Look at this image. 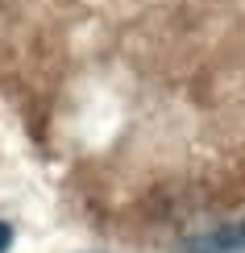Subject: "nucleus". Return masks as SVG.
Wrapping results in <instances>:
<instances>
[{
    "label": "nucleus",
    "instance_id": "obj_1",
    "mask_svg": "<svg viewBox=\"0 0 245 253\" xmlns=\"http://www.w3.org/2000/svg\"><path fill=\"white\" fill-rule=\"evenodd\" d=\"M179 253H245V220H237V224H225V228H212V233H199V237H191Z\"/></svg>",
    "mask_w": 245,
    "mask_h": 253
},
{
    "label": "nucleus",
    "instance_id": "obj_2",
    "mask_svg": "<svg viewBox=\"0 0 245 253\" xmlns=\"http://www.w3.org/2000/svg\"><path fill=\"white\" fill-rule=\"evenodd\" d=\"M8 245H13V228L0 220V253H8Z\"/></svg>",
    "mask_w": 245,
    "mask_h": 253
}]
</instances>
